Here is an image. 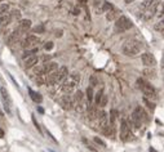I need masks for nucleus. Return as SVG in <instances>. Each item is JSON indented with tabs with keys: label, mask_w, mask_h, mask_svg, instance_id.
I'll return each mask as SVG.
<instances>
[{
	"label": "nucleus",
	"mask_w": 164,
	"mask_h": 152,
	"mask_svg": "<svg viewBox=\"0 0 164 152\" xmlns=\"http://www.w3.org/2000/svg\"><path fill=\"white\" fill-rule=\"evenodd\" d=\"M141 50H142V44L140 41L135 40V39L127 40L122 46L123 54H126L127 57H136L137 54L141 53Z\"/></svg>",
	"instance_id": "1"
},
{
	"label": "nucleus",
	"mask_w": 164,
	"mask_h": 152,
	"mask_svg": "<svg viewBox=\"0 0 164 152\" xmlns=\"http://www.w3.org/2000/svg\"><path fill=\"white\" fill-rule=\"evenodd\" d=\"M160 3V0H145L142 3V10H144V18L145 19H150L156 14L158 10V5Z\"/></svg>",
	"instance_id": "2"
},
{
	"label": "nucleus",
	"mask_w": 164,
	"mask_h": 152,
	"mask_svg": "<svg viewBox=\"0 0 164 152\" xmlns=\"http://www.w3.org/2000/svg\"><path fill=\"white\" fill-rule=\"evenodd\" d=\"M131 121H132V125L137 129H140L142 127V124L147 121V114L146 111L144 110V107H136V110L133 111V114L131 116Z\"/></svg>",
	"instance_id": "3"
},
{
	"label": "nucleus",
	"mask_w": 164,
	"mask_h": 152,
	"mask_svg": "<svg viewBox=\"0 0 164 152\" xmlns=\"http://www.w3.org/2000/svg\"><path fill=\"white\" fill-rule=\"evenodd\" d=\"M137 88L145 94L146 98L151 99V101H155V99H156V90H155L154 86L146 80H144V79L137 80Z\"/></svg>",
	"instance_id": "4"
},
{
	"label": "nucleus",
	"mask_w": 164,
	"mask_h": 152,
	"mask_svg": "<svg viewBox=\"0 0 164 152\" xmlns=\"http://www.w3.org/2000/svg\"><path fill=\"white\" fill-rule=\"evenodd\" d=\"M132 27H133L132 21L129 19L128 17H126V16H120L119 18L115 21V27H114V30H115V32L120 34V32H124V31H127V30L132 28Z\"/></svg>",
	"instance_id": "5"
},
{
	"label": "nucleus",
	"mask_w": 164,
	"mask_h": 152,
	"mask_svg": "<svg viewBox=\"0 0 164 152\" xmlns=\"http://www.w3.org/2000/svg\"><path fill=\"white\" fill-rule=\"evenodd\" d=\"M120 138H122L123 142L133 141V133L131 130L128 121L126 120H122V124H120Z\"/></svg>",
	"instance_id": "6"
},
{
	"label": "nucleus",
	"mask_w": 164,
	"mask_h": 152,
	"mask_svg": "<svg viewBox=\"0 0 164 152\" xmlns=\"http://www.w3.org/2000/svg\"><path fill=\"white\" fill-rule=\"evenodd\" d=\"M40 43V39L35 35H29L23 39L22 41V48L23 49H32V48H36L38 44Z\"/></svg>",
	"instance_id": "7"
},
{
	"label": "nucleus",
	"mask_w": 164,
	"mask_h": 152,
	"mask_svg": "<svg viewBox=\"0 0 164 152\" xmlns=\"http://www.w3.org/2000/svg\"><path fill=\"white\" fill-rule=\"evenodd\" d=\"M77 82L74 77H67L66 80H65L63 82H62V86H61V89H62V92L63 93H71V92H74V89L77 86Z\"/></svg>",
	"instance_id": "8"
},
{
	"label": "nucleus",
	"mask_w": 164,
	"mask_h": 152,
	"mask_svg": "<svg viewBox=\"0 0 164 152\" xmlns=\"http://www.w3.org/2000/svg\"><path fill=\"white\" fill-rule=\"evenodd\" d=\"M54 75H56V82H62L67 79L68 76V70L66 66H62V67H58V70L54 71Z\"/></svg>",
	"instance_id": "9"
},
{
	"label": "nucleus",
	"mask_w": 164,
	"mask_h": 152,
	"mask_svg": "<svg viewBox=\"0 0 164 152\" xmlns=\"http://www.w3.org/2000/svg\"><path fill=\"white\" fill-rule=\"evenodd\" d=\"M59 103L63 110H71L72 107L75 106V101H74V97L72 95H63V97L59 99Z\"/></svg>",
	"instance_id": "10"
},
{
	"label": "nucleus",
	"mask_w": 164,
	"mask_h": 152,
	"mask_svg": "<svg viewBox=\"0 0 164 152\" xmlns=\"http://www.w3.org/2000/svg\"><path fill=\"white\" fill-rule=\"evenodd\" d=\"M141 59H142V63L145 64V67H154L156 64V59H155L154 54L151 53H144Z\"/></svg>",
	"instance_id": "11"
},
{
	"label": "nucleus",
	"mask_w": 164,
	"mask_h": 152,
	"mask_svg": "<svg viewBox=\"0 0 164 152\" xmlns=\"http://www.w3.org/2000/svg\"><path fill=\"white\" fill-rule=\"evenodd\" d=\"M97 119H98V124H100V127L101 129L103 128H106L107 125L110 124V121H109V116H107L106 114V111H98V116H97Z\"/></svg>",
	"instance_id": "12"
},
{
	"label": "nucleus",
	"mask_w": 164,
	"mask_h": 152,
	"mask_svg": "<svg viewBox=\"0 0 164 152\" xmlns=\"http://www.w3.org/2000/svg\"><path fill=\"white\" fill-rule=\"evenodd\" d=\"M38 61H39L38 55L31 54V55H29V57H26V58H25L23 64H25V67H26V68H32V67H35V64L38 63Z\"/></svg>",
	"instance_id": "13"
},
{
	"label": "nucleus",
	"mask_w": 164,
	"mask_h": 152,
	"mask_svg": "<svg viewBox=\"0 0 164 152\" xmlns=\"http://www.w3.org/2000/svg\"><path fill=\"white\" fill-rule=\"evenodd\" d=\"M12 16L11 13H8L7 10L5 12H0V26H8L11 23L12 21Z\"/></svg>",
	"instance_id": "14"
},
{
	"label": "nucleus",
	"mask_w": 164,
	"mask_h": 152,
	"mask_svg": "<svg viewBox=\"0 0 164 152\" xmlns=\"http://www.w3.org/2000/svg\"><path fill=\"white\" fill-rule=\"evenodd\" d=\"M31 28V21L30 19H21L18 23V31L21 32H27Z\"/></svg>",
	"instance_id": "15"
},
{
	"label": "nucleus",
	"mask_w": 164,
	"mask_h": 152,
	"mask_svg": "<svg viewBox=\"0 0 164 152\" xmlns=\"http://www.w3.org/2000/svg\"><path fill=\"white\" fill-rule=\"evenodd\" d=\"M0 93H2V97H3V101H4V105H5V110L9 112V105H11V98H9V94H8L7 89L2 86L0 88Z\"/></svg>",
	"instance_id": "16"
},
{
	"label": "nucleus",
	"mask_w": 164,
	"mask_h": 152,
	"mask_svg": "<svg viewBox=\"0 0 164 152\" xmlns=\"http://www.w3.org/2000/svg\"><path fill=\"white\" fill-rule=\"evenodd\" d=\"M43 67H44L45 75H48V73L53 72V71H56V70H58V64L56 63V62H49V61L43 64Z\"/></svg>",
	"instance_id": "17"
},
{
	"label": "nucleus",
	"mask_w": 164,
	"mask_h": 152,
	"mask_svg": "<svg viewBox=\"0 0 164 152\" xmlns=\"http://www.w3.org/2000/svg\"><path fill=\"white\" fill-rule=\"evenodd\" d=\"M155 75H156V71L154 67H146L144 70V76L146 79H154Z\"/></svg>",
	"instance_id": "18"
},
{
	"label": "nucleus",
	"mask_w": 164,
	"mask_h": 152,
	"mask_svg": "<svg viewBox=\"0 0 164 152\" xmlns=\"http://www.w3.org/2000/svg\"><path fill=\"white\" fill-rule=\"evenodd\" d=\"M87 111H88V117H89V120H94V119H97V116H98V111L96 110V107L94 106H88L87 108Z\"/></svg>",
	"instance_id": "19"
},
{
	"label": "nucleus",
	"mask_w": 164,
	"mask_h": 152,
	"mask_svg": "<svg viewBox=\"0 0 164 152\" xmlns=\"http://www.w3.org/2000/svg\"><path fill=\"white\" fill-rule=\"evenodd\" d=\"M119 17H120V16H119V10H116L115 8L106 13V18H107V21H114L115 18H119Z\"/></svg>",
	"instance_id": "20"
},
{
	"label": "nucleus",
	"mask_w": 164,
	"mask_h": 152,
	"mask_svg": "<svg viewBox=\"0 0 164 152\" xmlns=\"http://www.w3.org/2000/svg\"><path fill=\"white\" fill-rule=\"evenodd\" d=\"M29 93H30V97H31V99L34 102H36V103H40L41 101H43V97L39 93H36V92H34V90H31V89H29Z\"/></svg>",
	"instance_id": "21"
},
{
	"label": "nucleus",
	"mask_w": 164,
	"mask_h": 152,
	"mask_svg": "<svg viewBox=\"0 0 164 152\" xmlns=\"http://www.w3.org/2000/svg\"><path fill=\"white\" fill-rule=\"evenodd\" d=\"M21 31H18V30H17L16 32H13L12 34V36L9 37V40H8V43H9V45H12V44H14L16 41H18L20 40V36H21Z\"/></svg>",
	"instance_id": "22"
},
{
	"label": "nucleus",
	"mask_w": 164,
	"mask_h": 152,
	"mask_svg": "<svg viewBox=\"0 0 164 152\" xmlns=\"http://www.w3.org/2000/svg\"><path fill=\"white\" fill-rule=\"evenodd\" d=\"M74 108L76 110V112H84V111H85V110H87V108H88V106H87V103H85V102L83 101V102L75 103Z\"/></svg>",
	"instance_id": "23"
},
{
	"label": "nucleus",
	"mask_w": 164,
	"mask_h": 152,
	"mask_svg": "<svg viewBox=\"0 0 164 152\" xmlns=\"http://www.w3.org/2000/svg\"><path fill=\"white\" fill-rule=\"evenodd\" d=\"M74 101H75V103L83 102V101H84V94H83V92H80V90L75 92V94H74Z\"/></svg>",
	"instance_id": "24"
},
{
	"label": "nucleus",
	"mask_w": 164,
	"mask_h": 152,
	"mask_svg": "<svg viewBox=\"0 0 164 152\" xmlns=\"http://www.w3.org/2000/svg\"><path fill=\"white\" fill-rule=\"evenodd\" d=\"M35 81H36V84H38V85L47 84V75H36Z\"/></svg>",
	"instance_id": "25"
},
{
	"label": "nucleus",
	"mask_w": 164,
	"mask_h": 152,
	"mask_svg": "<svg viewBox=\"0 0 164 152\" xmlns=\"http://www.w3.org/2000/svg\"><path fill=\"white\" fill-rule=\"evenodd\" d=\"M111 9H114V5H113V4H110V3H107V1L103 3L102 7H101V12H105V13H107Z\"/></svg>",
	"instance_id": "26"
},
{
	"label": "nucleus",
	"mask_w": 164,
	"mask_h": 152,
	"mask_svg": "<svg viewBox=\"0 0 164 152\" xmlns=\"http://www.w3.org/2000/svg\"><path fill=\"white\" fill-rule=\"evenodd\" d=\"M87 99L89 103L93 101V86H88L87 88Z\"/></svg>",
	"instance_id": "27"
},
{
	"label": "nucleus",
	"mask_w": 164,
	"mask_h": 152,
	"mask_svg": "<svg viewBox=\"0 0 164 152\" xmlns=\"http://www.w3.org/2000/svg\"><path fill=\"white\" fill-rule=\"evenodd\" d=\"M102 97H103V90H98L97 94H96V97H94V101H96V105L97 106H100Z\"/></svg>",
	"instance_id": "28"
},
{
	"label": "nucleus",
	"mask_w": 164,
	"mask_h": 152,
	"mask_svg": "<svg viewBox=\"0 0 164 152\" xmlns=\"http://www.w3.org/2000/svg\"><path fill=\"white\" fill-rule=\"evenodd\" d=\"M144 102H145V105L150 108V110H154V108H155V105H154V102H151V99L144 97Z\"/></svg>",
	"instance_id": "29"
},
{
	"label": "nucleus",
	"mask_w": 164,
	"mask_h": 152,
	"mask_svg": "<svg viewBox=\"0 0 164 152\" xmlns=\"http://www.w3.org/2000/svg\"><path fill=\"white\" fill-rule=\"evenodd\" d=\"M116 117H118V112H116L115 110H111V112H110V123L111 124H115Z\"/></svg>",
	"instance_id": "30"
},
{
	"label": "nucleus",
	"mask_w": 164,
	"mask_h": 152,
	"mask_svg": "<svg viewBox=\"0 0 164 152\" xmlns=\"http://www.w3.org/2000/svg\"><path fill=\"white\" fill-rule=\"evenodd\" d=\"M11 16H12L13 19H20L21 18V12L18 9H14V10L11 12Z\"/></svg>",
	"instance_id": "31"
},
{
	"label": "nucleus",
	"mask_w": 164,
	"mask_h": 152,
	"mask_svg": "<svg viewBox=\"0 0 164 152\" xmlns=\"http://www.w3.org/2000/svg\"><path fill=\"white\" fill-rule=\"evenodd\" d=\"M155 30H158V31H164V19H160L159 21V23H156L155 26Z\"/></svg>",
	"instance_id": "32"
},
{
	"label": "nucleus",
	"mask_w": 164,
	"mask_h": 152,
	"mask_svg": "<svg viewBox=\"0 0 164 152\" xmlns=\"http://www.w3.org/2000/svg\"><path fill=\"white\" fill-rule=\"evenodd\" d=\"M53 43L52 41H48V43H45V45H44V49L45 50H50V49H53Z\"/></svg>",
	"instance_id": "33"
},
{
	"label": "nucleus",
	"mask_w": 164,
	"mask_h": 152,
	"mask_svg": "<svg viewBox=\"0 0 164 152\" xmlns=\"http://www.w3.org/2000/svg\"><path fill=\"white\" fill-rule=\"evenodd\" d=\"M106 103H107V97H106L105 94H103V97H102V99H101L100 106H101V107H105V106H106Z\"/></svg>",
	"instance_id": "34"
},
{
	"label": "nucleus",
	"mask_w": 164,
	"mask_h": 152,
	"mask_svg": "<svg viewBox=\"0 0 164 152\" xmlns=\"http://www.w3.org/2000/svg\"><path fill=\"white\" fill-rule=\"evenodd\" d=\"M97 85V79H96V76H90V86H96Z\"/></svg>",
	"instance_id": "35"
},
{
	"label": "nucleus",
	"mask_w": 164,
	"mask_h": 152,
	"mask_svg": "<svg viewBox=\"0 0 164 152\" xmlns=\"http://www.w3.org/2000/svg\"><path fill=\"white\" fill-rule=\"evenodd\" d=\"M34 31H35V32H43V31H44V26H43V25L36 26V27L34 28Z\"/></svg>",
	"instance_id": "36"
},
{
	"label": "nucleus",
	"mask_w": 164,
	"mask_h": 152,
	"mask_svg": "<svg viewBox=\"0 0 164 152\" xmlns=\"http://www.w3.org/2000/svg\"><path fill=\"white\" fill-rule=\"evenodd\" d=\"M94 142H96V143H98V145H101L102 147H105L106 145H105V142H102L101 139H100V138H98V137H94Z\"/></svg>",
	"instance_id": "37"
},
{
	"label": "nucleus",
	"mask_w": 164,
	"mask_h": 152,
	"mask_svg": "<svg viewBox=\"0 0 164 152\" xmlns=\"http://www.w3.org/2000/svg\"><path fill=\"white\" fill-rule=\"evenodd\" d=\"M8 9V5L7 4H3V5H0V12H5Z\"/></svg>",
	"instance_id": "38"
},
{
	"label": "nucleus",
	"mask_w": 164,
	"mask_h": 152,
	"mask_svg": "<svg viewBox=\"0 0 164 152\" xmlns=\"http://www.w3.org/2000/svg\"><path fill=\"white\" fill-rule=\"evenodd\" d=\"M163 16H164V3L162 5V10H160V13H159V17H163Z\"/></svg>",
	"instance_id": "39"
},
{
	"label": "nucleus",
	"mask_w": 164,
	"mask_h": 152,
	"mask_svg": "<svg viewBox=\"0 0 164 152\" xmlns=\"http://www.w3.org/2000/svg\"><path fill=\"white\" fill-rule=\"evenodd\" d=\"M41 59L44 61V62H47V61H49V59H50V55H44V57H43Z\"/></svg>",
	"instance_id": "40"
},
{
	"label": "nucleus",
	"mask_w": 164,
	"mask_h": 152,
	"mask_svg": "<svg viewBox=\"0 0 164 152\" xmlns=\"http://www.w3.org/2000/svg\"><path fill=\"white\" fill-rule=\"evenodd\" d=\"M0 138H4V130L0 128Z\"/></svg>",
	"instance_id": "41"
},
{
	"label": "nucleus",
	"mask_w": 164,
	"mask_h": 152,
	"mask_svg": "<svg viewBox=\"0 0 164 152\" xmlns=\"http://www.w3.org/2000/svg\"><path fill=\"white\" fill-rule=\"evenodd\" d=\"M133 1H135V0H126V4H131Z\"/></svg>",
	"instance_id": "42"
},
{
	"label": "nucleus",
	"mask_w": 164,
	"mask_h": 152,
	"mask_svg": "<svg viewBox=\"0 0 164 152\" xmlns=\"http://www.w3.org/2000/svg\"><path fill=\"white\" fill-rule=\"evenodd\" d=\"M0 116H3V112H2V110H0Z\"/></svg>",
	"instance_id": "43"
},
{
	"label": "nucleus",
	"mask_w": 164,
	"mask_h": 152,
	"mask_svg": "<svg viewBox=\"0 0 164 152\" xmlns=\"http://www.w3.org/2000/svg\"><path fill=\"white\" fill-rule=\"evenodd\" d=\"M150 152H155V151H154V150H153V148H151V150H150Z\"/></svg>",
	"instance_id": "44"
},
{
	"label": "nucleus",
	"mask_w": 164,
	"mask_h": 152,
	"mask_svg": "<svg viewBox=\"0 0 164 152\" xmlns=\"http://www.w3.org/2000/svg\"><path fill=\"white\" fill-rule=\"evenodd\" d=\"M160 18H162V19H164V16H163V17H160Z\"/></svg>",
	"instance_id": "45"
},
{
	"label": "nucleus",
	"mask_w": 164,
	"mask_h": 152,
	"mask_svg": "<svg viewBox=\"0 0 164 152\" xmlns=\"http://www.w3.org/2000/svg\"><path fill=\"white\" fill-rule=\"evenodd\" d=\"M163 36H164V31H163Z\"/></svg>",
	"instance_id": "46"
}]
</instances>
